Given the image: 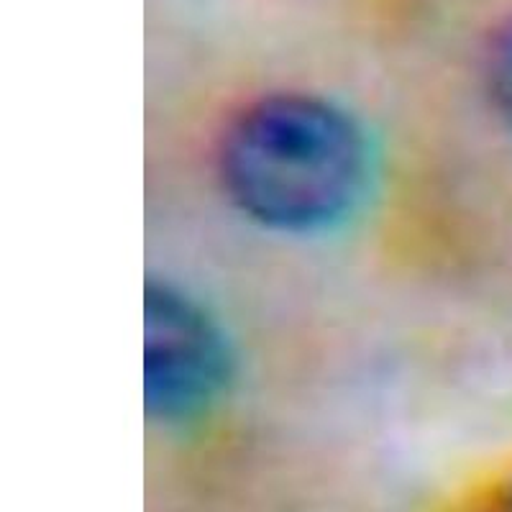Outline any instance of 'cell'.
Wrapping results in <instances>:
<instances>
[{"instance_id": "2", "label": "cell", "mask_w": 512, "mask_h": 512, "mask_svg": "<svg viewBox=\"0 0 512 512\" xmlns=\"http://www.w3.org/2000/svg\"><path fill=\"white\" fill-rule=\"evenodd\" d=\"M236 351L218 315L169 277L144 285V410L164 428L205 418L231 392Z\"/></svg>"}, {"instance_id": "3", "label": "cell", "mask_w": 512, "mask_h": 512, "mask_svg": "<svg viewBox=\"0 0 512 512\" xmlns=\"http://www.w3.org/2000/svg\"><path fill=\"white\" fill-rule=\"evenodd\" d=\"M482 88L495 118L512 134V13L492 31L484 47Z\"/></svg>"}, {"instance_id": "1", "label": "cell", "mask_w": 512, "mask_h": 512, "mask_svg": "<svg viewBox=\"0 0 512 512\" xmlns=\"http://www.w3.org/2000/svg\"><path fill=\"white\" fill-rule=\"evenodd\" d=\"M213 172L228 208L249 226L282 239H323L364 208L377 152L344 103L310 90H269L228 113Z\"/></svg>"}]
</instances>
